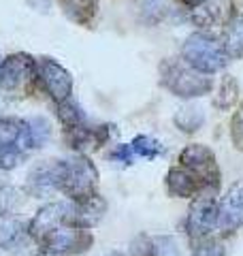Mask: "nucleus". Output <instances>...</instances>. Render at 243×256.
Returning <instances> with one entry per match:
<instances>
[{"mask_svg": "<svg viewBox=\"0 0 243 256\" xmlns=\"http://www.w3.org/2000/svg\"><path fill=\"white\" fill-rule=\"evenodd\" d=\"M96 188H98V169L86 154L60 160L58 192H62L68 201H86L96 194Z\"/></svg>", "mask_w": 243, "mask_h": 256, "instance_id": "f257e3e1", "label": "nucleus"}, {"mask_svg": "<svg viewBox=\"0 0 243 256\" xmlns=\"http://www.w3.org/2000/svg\"><path fill=\"white\" fill-rule=\"evenodd\" d=\"M160 86L177 98H200L212 92L214 82L207 75L196 73L180 58H166L160 62Z\"/></svg>", "mask_w": 243, "mask_h": 256, "instance_id": "f03ea898", "label": "nucleus"}, {"mask_svg": "<svg viewBox=\"0 0 243 256\" xmlns=\"http://www.w3.org/2000/svg\"><path fill=\"white\" fill-rule=\"evenodd\" d=\"M36 86V58L30 54H11L0 60V94L6 98H26Z\"/></svg>", "mask_w": 243, "mask_h": 256, "instance_id": "7ed1b4c3", "label": "nucleus"}, {"mask_svg": "<svg viewBox=\"0 0 243 256\" xmlns=\"http://www.w3.org/2000/svg\"><path fill=\"white\" fill-rule=\"evenodd\" d=\"M182 60L200 75H214L226 68L228 56L218 38L205 34V32H194L186 38L182 47Z\"/></svg>", "mask_w": 243, "mask_h": 256, "instance_id": "20e7f679", "label": "nucleus"}, {"mask_svg": "<svg viewBox=\"0 0 243 256\" xmlns=\"http://www.w3.org/2000/svg\"><path fill=\"white\" fill-rule=\"evenodd\" d=\"M40 254L47 256H75L84 254L94 246V235L84 228H72V226H56L47 230L45 235L34 239Z\"/></svg>", "mask_w": 243, "mask_h": 256, "instance_id": "39448f33", "label": "nucleus"}, {"mask_svg": "<svg viewBox=\"0 0 243 256\" xmlns=\"http://www.w3.org/2000/svg\"><path fill=\"white\" fill-rule=\"evenodd\" d=\"M218 192L202 190L192 198L188 216H186V233L190 244L202 242L218 230Z\"/></svg>", "mask_w": 243, "mask_h": 256, "instance_id": "423d86ee", "label": "nucleus"}, {"mask_svg": "<svg viewBox=\"0 0 243 256\" xmlns=\"http://www.w3.org/2000/svg\"><path fill=\"white\" fill-rule=\"evenodd\" d=\"M180 166H184L188 173H192L196 178L205 190H220L222 173L218 166L216 154L202 143H190L186 146L180 154Z\"/></svg>", "mask_w": 243, "mask_h": 256, "instance_id": "0eeeda50", "label": "nucleus"}, {"mask_svg": "<svg viewBox=\"0 0 243 256\" xmlns=\"http://www.w3.org/2000/svg\"><path fill=\"white\" fill-rule=\"evenodd\" d=\"M36 84L52 96L56 102L70 98L72 94V77L60 62H56L50 56L36 58Z\"/></svg>", "mask_w": 243, "mask_h": 256, "instance_id": "6e6552de", "label": "nucleus"}, {"mask_svg": "<svg viewBox=\"0 0 243 256\" xmlns=\"http://www.w3.org/2000/svg\"><path fill=\"white\" fill-rule=\"evenodd\" d=\"M243 226V180H237L218 203V230L226 237Z\"/></svg>", "mask_w": 243, "mask_h": 256, "instance_id": "1a4fd4ad", "label": "nucleus"}, {"mask_svg": "<svg viewBox=\"0 0 243 256\" xmlns=\"http://www.w3.org/2000/svg\"><path fill=\"white\" fill-rule=\"evenodd\" d=\"M60 182V160H43L36 162L26 175L24 182V192L32 198H43L58 192Z\"/></svg>", "mask_w": 243, "mask_h": 256, "instance_id": "9d476101", "label": "nucleus"}, {"mask_svg": "<svg viewBox=\"0 0 243 256\" xmlns=\"http://www.w3.org/2000/svg\"><path fill=\"white\" fill-rule=\"evenodd\" d=\"M111 128V124H92L88 120L86 124L64 132V139H66V146L70 150H75L77 154H84V152L100 150L102 146H107L113 132Z\"/></svg>", "mask_w": 243, "mask_h": 256, "instance_id": "9b49d317", "label": "nucleus"}, {"mask_svg": "<svg viewBox=\"0 0 243 256\" xmlns=\"http://www.w3.org/2000/svg\"><path fill=\"white\" fill-rule=\"evenodd\" d=\"M107 214V201L96 192L94 196L86 201H68V214H66V226L90 230L102 220Z\"/></svg>", "mask_w": 243, "mask_h": 256, "instance_id": "f8f14e48", "label": "nucleus"}, {"mask_svg": "<svg viewBox=\"0 0 243 256\" xmlns=\"http://www.w3.org/2000/svg\"><path fill=\"white\" fill-rule=\"evenodd\" d=\"M224 50L228 60H239L243 58V0H234L232 9L226 22V32H224Z\"/></svg>", "mask_w": 243, "mask_h": 256, "instance_id": "ddd939ff", "label": "nucleus"}, {"mask_svg": "<svg viewBox=\"0 0 243 256\" xmlns=\"http://www.w3.org/2000/svg\"><path fill=\"white\" fill-rule=\"evenodd\" d=\"M164 184H166L168 196H175V198H194L198 192L205 190L202 184L180 164H175V166L168 169Z\"/></svg>", "mask_w": 243, "mask_h": 256, "instance_id": "4468645a", "label": "nucleus"}, {"mask_svg": "<svg viewBox=\"0 0 243 256\" xmlns=\"http://www.w3.org/2000/svg\"><path fill=\"white\" fill-rule=\"evenodd\" d=\"M52 139V126L45 118H28L24 120V128H22V139H20V146L22 150L26 152H34L45 148Z\"/></svg>", "mask_w": 243, "mask_h": 256, "instance_id": "2eb2a0df", "label": "nucleus"}, {"mask_svg": "<svg viewBox=\"0 0 243 256\" xmlns=\"http://www.w3.org/2000/svg\"><path fill=\"white\" fill-rule=\"evenodd\" d=\"M26 237H28V224L20 216H15V214L0 216V248L2 250L22 248Z\"/></svg>", "mask_w": 243, "mask_h": 256, "instance_id": "dca6fc26", "label": "nucleus"}, {"mask_svg": "<svg viewBox=\"0 0 243 256\" xmlns=\"http://www.w3.org/2000/svg\"><path fill=\"white\" fill-rule=\"evenodd\" d=\"M60 9L77 26L90 28L98 13V0H58Z\"/></svg>", "mask_w": 243, "mask_h": 256, "instance_id": "f3484780", "label": "nucleus"}, {"mask_svg": "<svg viewBox=\"0 0 243 256\" xmlns=\"http://www.w3.org/2000/svg\"><path fill=\"white\" fill-rule=\"evenodd\" d=\"M56 116H58L64 132L72 130V128H77V126L88 122L86 111L81 109V105L77 100H72V96L66 98V100H62V102H56Z\"/></svg>", "mask_w": 243, "mask_h": 256, "instance_id": "a211bd4d", "label": "nucleus"}, {"mask_svg": "<svg viewBox=\"0 0 243 256\" xmlns=\"http://www.w3.org/2000/svg\"><path fill=\"white\" fill-rule=\"evenodd\" d=\"M173 122L182 132L192 134V132L200 130V126L205 124V111L196 105H184L175 111Z\"/></svg>", "mask_w": 243, "mask_h": 256, "instance_id": "6ab92c4d", "label": "nucleus"}, {"mask_svg": "<svg viewBox=\"0 0 243 256\" xmlns=\"http://www.w3.org/2000/svg\"><path fill=\"white\" fill-rule=\"evenodd\" d=\"M237 100H239V84H237V79L230 77V75L222 77V82H220V86H218L216 96H214V107H218L220 111H226V109H230Z\"/></svg>", "mask_w": 243, "mask_h": 256, "instance_id": "aec40b11", "label": "nucleus"}, {"mask_svg": "<svg viewBox=\"0 0 243 256\" xmlns=\"http://www.w3.org/2000/svg\"><path fill=\"white\" fill-rule=\"evenodd\" d=\"M128 146H130L134 158H145V160H154L166 152L164 146H162L158 139L150 137V134H139V137H134Z\"/></svg>", "mask_w": 243, "mask_h": 256, "instance_id": "412c9836", "label": "nucleus"}, {"mask_svg": "<svg viewBox=\"0 0 243 256\" xmlns=\"http://www.w3.org/2000/svg\"><path fill=\"white\" fill-rule=\"evenodd\" d=\"M26 152H22L20 148L9 146V148H0V171H13L26 160Z\"/></svg>", "mask_w": 243, "mask_h": 256, "instance_id": "4be33fe9", "label": "nucleus"}, {"mask_svg": "<svg viewBox=\"0 0 243 256\" xmlns=\"http://www.w3.org/2000/svg\"><path fill=\"white\" fill-rule=\"evenodd\" d=\"M20 205H22V196L18 190L11 186H0V216L13 214Z\"/></svg>", "mask_w": 243, "mask_h": 256, "instance_id": "5701e85b", "label": "nucleus"}, {"mask_svg": "<svg viewBox=\"0 0 243 256\" xmlns=\"http://www.w3.org/2000/svg\"><path fill=\"white\" fill-rule=\"evenodd\" d=\"M192 256H224V246L214 237L192 244Z\"/></svg>", "mask_w": 243, "mask_h": 256, "instance_id": "b1692460", "label": "nucleus"}, {"mask_svg": "<svg viewBox=\"0 0 243 256\" xmlns=\"http://www.w3.org/2000/svg\"><path fill=\"white\" fill-rule=\"evenodd\" d=\"M154 242V256H180V248L171 235L152 237Z\"/></svg>", "mask_w": 243, "mask_h": 256, "instance_id": "393cba45", "label": "nucleus"}, {"mask_svg": "<svg viewBox=\"0 0 243 256\" xmlns=\"http://www.w3.org/2000/svg\"><path fill=\"white\" fill-rule=\"evenodd\" d=\"M230 141L234 150L243 152V100L239 102V107L230 120Z\"/></svg>", "mask_w": 243, "mask_h": 256, "instance_id": "a878e982", "label": "nucleus"}, {"mask_svg": "<svg viewBox=\"0 0 243 256\" xmlns=\"http://www.w3.org/2000/svg\"><path fill=\"white\" fill-rule=\"evenodd\" d=\"M109 160H113V162H120V164H132L134 162V154L128 143H120V146H116L111 152H109Z\"/></svg>", "mask_w": 243, "mask_h": 256, "instance_id": "bb28decb", "label": "nucleus"}, {"mask_svg": "<svg viewBox=\"0 0 243 256\" xmlns=\"http://www.w3.org/2000/svg\"><path fill=\"white\" fill-rule=\"evenodd\" d=\"M130 256H154V242L148 235L134 237V242L130 244Z\"/></svg>", "mask_w": 243, "mask_h": 256, "instance_id": "cd10ccee", "label": "nucleus"}, {"mask_svg": "<svg viewBox=\"0 0 243 256\" xmlns=\"http://www.w3.org/2000/svg\"><path fill=\"white\" fill-rule=\"evenodd\" d=\"M26 4L36 13H45V15L52 13V0H26Z\"/></svg>", "mask_w": 243, "mask_h": 256, "instance_id": "c85d7f7f", "label": "nucleus"}, {"mask_svg": "<svg viewBox=\"0 0 243 256\" xmlns=\"http://www.w3.org/2000/svg\"><path fill=\"white\" fill-rule=\"evenodd\" d=\"M182 2L186 4V6H192V9H198V6H202V4H207L209 0H182Z\"/></svg>", "mask_w": 243, "mask_h": 256, "instance_id": "c756f323", "label": "nucleus"}, {"mask_svg": "<svg viewBox=\"0 0 243 256\" xmlns=\"http://www.w3.org/2000/svg\"><path fill=\"white\" fill-rule=\"evenodd\" d=\"M109 256H122V254H120V252H113V254H109Z\"/></svg>", "mask_w": 243, "mask_h": 256, "instance_id": "7c9ffc66", "label": "nucleus"}]
</instances>
